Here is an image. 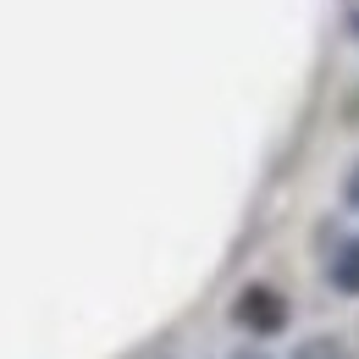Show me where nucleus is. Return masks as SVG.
<instances>
[{
	"instance_id": "obj_2",
	"label": "nucleus",
	"mask_w": 359,
	"mask_h": 359,
	"mask_svg": "<svg viewBox=\"0 0 359 359\" xmlns=\"http://www.w3.org/2000/svg\"><path fill=\"white\" fill-rule=\"evenodd\" d=\"M326 276H332V287H337V293L359 299V238H343V243H337V255H332Z\"/></svg>"
},
{
	"instance_id": "obj_4",
	"label": "nucleus",
	"mask_w": 359,
	"mask_h": 359,
	"mask_svg": "<svg viewBox=\"0 0 359 359\" xmlns=\"http://www.w3.org/2000/svg\"><path fill=\"white\" fill-rule=\"evenodd\" d=\"M343 205L359 210V161H354V172H348V182H343Z\"/></svg>"
},
{
	"instance_id": "obj_1",
	"label": "nucleus",
	"mask_w": 359,
	"mask_h": 359,
	"mask_svg": "<svg viewBox=\"0 0 359 359\" xmlns=\"http://www.w3.org/2000/svg\"><path fill=\"white\" fill-rule=\"evenodd\" d=\"M232 320L243 326V332H255V337H276L282 326H287V299L266 287V282H249L238 299H232Z\"/></svg>"
},
{
	"instance_id": "obj_6",
	"label": "nucleus",
	"mask_w": 359,
	"mask_h": 359,
	"mask_svg": "<svg viewBox=\"0 0 359 359\" xmlns=\"http://www.w3.org/2000/svg\"><path fill=\"white\" fill-rule=\"evenodd\" d=\"M348 28H354V34H359V6H354V11H348Z\"/></svg>"
},
{
	"instance_id": "obj_3",
	"label": "nucleus",
	"mask_w": 359,
	"mask_h": 359,
	"mask_svg": "<svg viewBox=\"0 0 359 359\" xmlns=\"http://www.w3.org/2000/svg\"><path fill=\"white\" fill-rule=\"evenodd\" d=\"M287 359H354V354H348L337 337H304V343H299Z\"/></svg>"
},
{
	"instance_id": "obj_5",
	"label": "nucleus",
	"mask_w": 359,
	"mask_h": 359,
	"mask_svg": "<svg viewBox=\"0 0 359 359\" xmlns=\"http://www.w3.org/2000/svg\"><path fill=\"white\" fill-rule=\"evenodd\" d=\"M232 359H266V354H255V348H238V354H232Z\"/></svg>"
}]
</instances>
